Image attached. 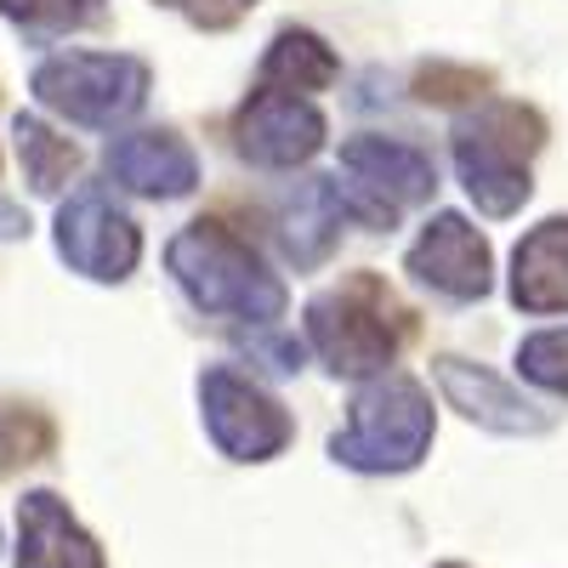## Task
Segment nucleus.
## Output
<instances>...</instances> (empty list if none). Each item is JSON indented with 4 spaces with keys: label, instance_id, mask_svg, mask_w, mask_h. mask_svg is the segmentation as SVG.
I'll use <instances>...</instances> for the list:
<instances>
[{
    "label": "nucleus",
    "instance_id": "17",
    "mask_svg": "<svg viewBox=\"0 0 568 568\" xmlns=\"http://www.w3.org/2000/svg\"><path fill=\"white\" fill-rule=\"evenodd\" d=\"M12 142H18V165H23V182L34 194H63L69 176L80 171V149L69 136H58L40 114H18L12 120Z\"/></svg>",
    "mask_w": 568,
    "mask_h": 568
},
{
    "label": "nucleus",
    "instance_id": "14",
    "mask_svg": "<svg viewBox=\"0 0 568 568\" xmlns=\"http://www.w3.org/2000/svg\"><path fill=\"white\" fill-rule=\"evenodd\" d=\"M342 222H347V211H342L336 176H302V182H291V194H284L278 211H273V240H278L284 262L318 267L329 251H336Z\"/></svg>",
    "mask_w": 568,
    "mask_h": 568
},
{
    "label": "nucleus",
    "instance_id": "3",
    "mask_svg": "<svg viewBox=\"0 0 568 568\" xmlns=\"http://www.w3.org/2000/svg\"><path fill=\"white\" fill-rule=\"evenodd\" d=\"M546 142V120L524 103H478L455 120V176L466 200L484 216H517L524 200L535 194L529 160Z\"/></svg>",
    "mask_w": 568,
    "mask_h": 568
},
{
    "label": "nucleus",
    "instance_id": "8",
    "mask_svg": "<svg viewBox=\"0 0 568 568\" xmlns=\"http://www.w3.org/2000/svg\"><path fill=\"white\" fill-rule=\"evenodd\" d=\"M58 256L80 273V278H98V284H120L136 273L142 262V233L136 222L109 200L98 194V187H80V194H69L58 205Z\"/></svg>",
    "mask_w": 568,
    "mask_h": 568
},
{
    "label": "nucleus",
    "instance_id": "18",
    "mask_svg": "<svg viewBox=\"0 0 568 568\" xmlns=\"http://www.w3.org/2000/svg\"><path fill=\"white\" fill-rule=\"evenodd\" d=\"M109 0H0V18H12L29 34H74L103 23Z\"/></svg>",
    "mask_w": 568,
    "mask_h": 568
},
{
    "label": "nucleus",
    "instance_id": "2",
    "mask_svg": "<svg viewBox=\"0 0 568 568\" xmlns=\"http://www.w3.org/2000/svg\"><path fill=\"white\" fill-rule=\"evenodd\" d=\"M433 393L404 369L364 375L358 398L347 404V426L329 438V455L369 478H393V471H415L433 449Z\"/></svg>",
    "mask_w": 568,
    "mask_h": 568
},
{
    "label": "nucleus",
    "instance_id": "10",
    "mask_svg": "<svg viewBox=\"0 0 568 568\" xmlns=\"http://www.w3.org/2000/svg\"><path fill=\"white\" fill-rule=\"evenodd\" d=\"M404 267H409L415 284H426V291H438L449 302H484L489 284H495L489 240L460 211L426 216V227L415 233V245L404 251Z\"/></svg>",
    "mask_w": 568,
    "mask_h": 568
},
{
    "label": "nucleus",
    "instance_id": "13",
    "mask_svg": "<svg viewBox=\"0 0 568 568\" xmlns=\"http://www.w3.org/2000/svg\"><path fill=\"white\" fill-rule=\"evenodd\" d=\"M18 568H109L103 546L80 529L69 500L52 489H29L18 500Z\"/></svg>",
    "mask_w": 568,
    "mask_h": 568
},
{
    "label": "nucleus",
    "instance_id": "11",
    "mask_svg": "<svg viewBox=\"0 0 568 568\" xmlns=\"http://www.w3.org/2000/svg\"><path fill=\"white\" fill-rule=\"evenodd\" d=\"M433 382L444 393L449 409H460L466 420L489 426V433H506V438H535L551 426V415L524 398L511 382H500V375L489 364H471V358H433Z\"/></svg>",
    "mask_w": 568,
    "mask_h": 568
},
{
    "label": "nucleus",
    "instance_id": "20",
    "mask_svg": "<svg viewBox=\"0 0 568 568\" xmlns=\"http://www.w3.org/2000/svg\"><path fill=\"white\" fill-rule=\"evenodd\" d=\"M154 7H165V12L187 18L194 29H233L240 18H251V12H256V0H154Z\"/></svg>",
    "mask_w": 568,
    "mask_h": 568
},
{
    "label": "nucleus",
    "instance_id": "21",
    "mask_svg": "<svg viewBox=\"0 0 568 568\" xmlns=\"http://www.w3.org/2000/svg\"><path fill=\"white\" fill-rule=\"evenodd\" d=\"M489 74H471V69H426L420 74V98L426 103H455V98H484Z\"/></svg>",
    "mask_w": 568,
    "mask_h": 568
},
{
    "label": "nucleus",
    "instance_id": "9",
    "mask_svg": "<svg viewBox=\"0 0 568 568\" xmlns=\"http://www.w3.org/2000/svg\"><path fill=\"white\" fill-rule=\"evenodd\" d=\"M324 114L313 98L302 91H278V85H262L245 98V109L233 114V149H240L245 165H262V171H296L307 165L318 149H324Z\"/></svg>",
    "mask_w": 568,
    "mask_h": 568
},
{
    "label": "nucleus",
    "instance_id": "15",
    "mask_svg": "<svg viewBox=\"0 0 568 568\" xmlns=\"http://www.w3.org/2000/svg\"><path fill=\"white\" fill-rule=\"evenodd\" d=\"M511 302L524 313H568V216H546L517 240Z\"/></svg>",
    "mask_w": 568,
    "mask_h": 568
},
{
    "label": "nucleus",
    "instance_id": "4",
    "mask_svg": "<svg viewBox=\"0 0 568 568\" xmlns=\"http://www.w3.org/2000/svg\"><path fill=\"white\" fill-rule=\"evenodd\" d=\"M404 342V313L393 307V296L375 278H353L342 291H318L307 302V347L324 358L329 375H364L393 369Z\"/></svg>",
    "mask_w": 568,
    "mask_h": 568
},
{
    "label": "nucleus",
    "instance_id": "23",
    "mask_svg": "<svg viewBox=\"0 0 568 568\" xmlns=\"http://www.w3.org/2000/svg\"><path fill=\"white\" fill-rule=\"evenodd\" d=\"M444 568H460V562H444Z\"/></svg>",
    "mask_w": 568,
    "mask_h": 568
},
{
    "label": "nucleus",
    "instance_id": "7",
    "mask_svg": "<svg viewBox=\"0 0 568 568\" xmlns=\"http://www.w3.org/2000/svg\"><path fill=\"white\" fill-rule=\"evenodd\" d=\"M200 415L205 433L227 460H273L296 438V420L262 382L240 375L233 364H211L200 375Z\"/></svg>",
    "mask_w": 568,
    "mask_h": 568
},
{
    "label": "nucleus",
    "instance_id": "22",
    "mask_svg": "<svg viewBox=\"0 0 568 568\" xmlns=\"http://www.w3.org/2000/svg\"><path fill=\"white\" fill-rule=\"evenodd\" d=\"M12 433H18V420H12V426H7V420H0V449H7V438H12Z\"/></svg>",
    "mask_w": 568,
    "mask_h": 568
},
{
    "label": "nucleus",
    "instance_id": "19",
    "mask_svg": "<svg viewBox=\"0 0 568 568\" xmlns=\"http://www.w3.org/2000/svg\"><path fill=\"white\" fill-rule=\"evenodd\" d=\"M517 375L535 382L540 393L568 398V329H535L517 342Z\"/></svg>",
    "mask_w": 568,
    "mask_h": 568
},
{
    "label": "nucleus",
    "instance_id": "1",
    "mask_svg": "<svg viewBox=\"0 0 568 568\" xmlns=\"http://www.w3.org/2000/svg\"><path fill=\"white\" fill-rule=\"evenodd\" d=\"M165 267L176 278V291L194 302L200 313L245 318V324H273L284 313V278L222 222H187L176 240L165 245Z\"/></svg>",
    "mask_w": 568,
    "mask_h": 568
},
{
    "label": "nucleus",
    "instance_id": "12",
    "mask_svg": "<svg viewBox=\"0 0 568 568\" xmlns=\"http://www.w3.org/2000/svg\"><path fill=\"white\" fill-rule=\"evenodd\" d=\"M103 165L125 194L142 200H187L200 187V160L176 131H125L109 142Z\"/></svg>",
    "mask_w": 568,
    "mask_h": 568
},
{
    "label": "nucleus",
    "instance_id": "5",
    "mask_svg": "<svg viewBox=\"0 0 568 568\" xmlns=\"http://www.w3.org/2000/svg\"><path fill=\"white\" fill-rule=\"evenodd\" d=\"M34 98L40 109H52L69 125L114 131L125 125L142 103H149V63L131 52H58L34 69Z\"/></svg>",
    "mask_w": 568,
    "mask_h": 568
},
{
    "label": "nucleus",
    "instance_id": "16",
    "mask_svg": "<svg viewBox=\"0 0 568 568\" xmlns=\"http://www.w3.org/2000/svg\"><path fill=\"white\" fill-rule=\"evenodd\" d=\"M262 85H278V91H302V98H313V91L324 85H336L342 63L336 52L313 34V29H278L267 40V52H262Z\"/></svg>",
    "mask_w": 568,
    "mask_h": 568
},
{
    "label": "nucleus",
    "instance_id": "6",
    "mask_svg": "<svg viewBox=\"0 0 568 568\" xmlns=\"http://www.w3.org/2000/svg\"><path fill=\"white\" fill-rule=\"evenodd\" d=\"M342 211L358 216L364 227H393L409 205L433 200L438 171L415 142L382 136V131H364L342 142Z\"/></svg>",
    "mask_w": 568,
    "mask_h": 568
}]
</instances>
